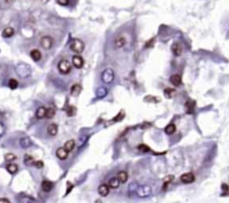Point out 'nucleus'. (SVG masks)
I'll list each match as a JSON object with an SVG mask.
<instances>
[{"mask_svg": "<svg viewBox=\"0 0 229 203\" xmlns=\"http://www.w3.org/2000/svg\"><path fill=\"white\" fill-rule=\"evenodd\" d=\"M135 193L139 198H148L152 194V188L150 185H141L137 186Z\"/></svg>", "mask_w": 229, "mask_h": 203, "instance_id": "f257e3e1", "label": "nucleus"}, {"mask_svg": "<svg viewBox=\"0 0 229 203\" xmlns=\"http://www.w3.org/2000/svg\"><path fill=\"white\" fill-rule=\"evenodd\" d=\"M69 48H71L72 51H74V53L81 54L82 51L84 50L85 45L81 39H74V40H72L71 45H69Z\"/></svg>", "mask_w": 229, "mask_h": 203, "instance_id": "f03ea898", "label": "nucleus"}, {"mask_svg": "<svg viewBox=\"0 0 229 203\" xmlns=\"http://www.w3.org/2000/svg\"><path fill=\"white\" fill-rule=\"evenodd\" d=\"M17 74L23 78H27L31 75V69L28 65L26 64H20L19 66L17 67Z\"/></svg>", "mask_w": 229, "mask_h": 203, "instance_id": "7ed1b4c3", "label": "nucleus"}, {"mask_svg": "<svg viewBox=\"0 0 229 203\" xmlns=\"http://www.w3.org/2000/svg\"><path fill=\"white\" fill-rule=\"evenodd\" d=\"M114 79V71L111 68H106L102 71V81L104 84H111Z\"/></svg>", "mask_w": 229, "mask_h": 203, "instance_id": "20e7f679", "label": "nucleus"}, {"mask_svg": "<svg viewBox=\"0 0 229 203\" xmlns=\"http://www.w3.org/2000/svg\"><path fill=\"white\" fill-rule=\"evenodd\" d=\"M58 70L59 73L64 74V75H66L71 71V64L68 63V60L66 59H63L58 63Z\"/></svg>", "mask_w": 229, "mask_h": 203, "instance_id": "39448f33", "label": "nucleus"}, {"mask_svg": "<svg viewBox=\"0 0 229 203\" xmlns=\"http://www.w3.org/2000/svg\"><path fill=\"white\" fill-rule=\"evenodd\" d=\"M54 39L51 38V36H44L43 38L40 39V45L43 48L45 49H51L53 47Z\"/></svg>", "mask_w": 229, "mask_h": 203, "instance_id": "423d86ee", "label": "nucleus"}, {"mask_svg": "<svg viewBox=\"0 0 229 203\" xmlns=\"http://www.w3.org/2000/svg\"><path fill=\"white\" fill-rule=\"evenodd\" d=\"M180 180H181V182L184 183V184H190V183L194 182V174L191 172L184 173V174H182L180 176Z\"/></svg>", "mask_w": 229, "mask_h": 203, "instance_id": "0eeeda50", "label": "nucleus"}, {"mask_svg": "<svg viewBox=\"0 0 229 203\" xmlns=\"http://www.w3.org/2000/svg\"><path fill=\"white\" fill-rule=\"evenodd\" d=\"M72 63H73V66L76 67V68H82V67L84 66V59L82 58L79 55H75L72 59Z\"/></svg>", "mask_w": 229, "mask_h": 203, "instance_id": "6e6552de", "label": "nucleus"}, {"mask_svg": "<svg viewBox=\"0 0 229 203\" xmlns=\"http://www.w3.org/2000/svg\"><path fill=\"white\" fill-rule=\"evenodd\" d=\"M19 145H20L21 148H28V147H30L33 145V141L28 136L21 137L20 140H19Z\"/></svg>", "mask_w": 229, "mask_h": 203, "instance_id": "1a4fd4ad", "label": "nucleus"}, {"mask_svg": "<svg viewBox=\"0 0 229 203\" xmlns=\"http://www.w3.org/2000/svg\"><path fill=\"white\" fill-rule=\"evenodd\" d=\"M170 81H171V84H173L174 86H180L181 83H182L181 75L180 74H173L172 76L170 77Z\"/></svg>", "mask_w": 229, "mask_h": 203, "instance_id": "9d476101", "label": "nucleus"}, {"mask_svg": "<svg viewBox=\"0 0 229 203\" xmlns=\"http://www.w3.org/2000/svg\"><path fill=\"white\" fill-rule=\"evenodd\" d=\"M126 44V40L123 36H117L116 38L114 39V46L115 48H122L124 47V45Z\"/></svg>", "mask_w": 229, "mask_h": 203, "instance_id": "9b49d317", "label": "nucleus"}, {"mask_svg": "<svg viewBox=\"0 0 229 203\" xmlns=\"http://www.w3.org/2000/svg\"><path fill=\"white\" fill-rule=\"evenodd\" d=\"M56 156L59 160H66L67 156H68V152L64 147H59L56 150Z\"/></svg>", "mask_w": 229, "mask_h": 203, "instance_id": "f8f14e48", "label": "nucleus"}, {"mask_svg": "<svg viewBox=\"0 0 229 203\" xmlns=\"http://www.w3.org/2000/svg\"><path fill=\"white\" fill-rule=\"evenodd\" d=\"M97 191H99V194L101 196H107L109 193V188L107 184H101L97 189Z\"/></svg>", "mask_w": 229, "mask_h": 203, "instance_id": "ddd939ff", "label": "nucleus"}, {"mask_svg": "<svg viewBox=\"0 0 229 203\" xmlns=\"http://www.w3.org/2000/svg\"><path fill=\"white\" fill-rule=\"evenodd\" d=\"M47 132L51 136H56L57 133H58V126L56 124H49L48 127H47Z\"/></svg>", "mask_w": 229, "mask_h": 203, "instance_id": "4468645a", "label": "nucleus"}, {"mask_svg": "<svg viewBox=\"0 0 229 203\" xmlns=\"http://www.w3.org/2000/svg\"><path fill=\"white\" fill-rule=\"evenodd\" d=\"M54 188V183L51 182V181H44L43 183H41V189H43V191H45V192H51V190H53Z\"/></svg>", "mask_w": 229, "mask_h": 203, "instance_id": "2eb2a0df", "label": "nucleus"}, {"mask_svg": "<svg viewBox=\"0 0 229 203\" xmlns=\"http://www.w3.org/2000/svg\"><path fill=\"white\" fill-rule=\"evenodd\" d=\"M82 91V86L79 84H74L71 88V94L72 96H78Z\"/></svg>", "mask_w": 229, "mask_h": 203, "instance_id": "dca6fc26", "label": "nucleus"}, {"mask_svg": "<svg viewBox=\"0 0 229 203\" xmlns=\"http://www.w3.org/2000/svg\"><path fill=\"white\" fill-rule=\"evenodd\" d=\"M117 180L120 181V183H125L129 179V175H127V172L125 171H120V172L117 173Z\"/></svg>", "mask_w": 229, "mask_h": 203, "instance_id": "f3484780", "label": "nucleus"}, {"mask_svg": "<svg viewBox=\"0 0 229 203\" xmlns=\"http://www.w3.org/2000/svg\"><path fill=\"white\" fill-rule=\"evenodd\" d=\"M120 181L117 180V178H111L109 179V189H117L119 186H120Z\"/></svg>", "mask_w": 229, "mask_h": 203, "instance_id": "a211bd4d", "label": "nucleus"}, {"mask_svg": "<svg viewBox=\"0 0 229 203\" xmlns=\"http://www.w3.org/2000/svg\"><path fill=\"white\" fill-rule=\"evenodd\" d=\"M30 57L33 60L35 61H39L41 58V53L38 50V49H34V50L30 51Z\"/></svg>", "mask_w": 229, "mask_h": 203, "instance_id": "6ab92c4d", "label": "nucleus"}, {"mask_svg": "<svg viewBox=\"0 0 229 203\" xmlns=\"http://www.w3.org/2000/svg\"><path fill=\"white\" fill-rule=\"evenodd\" d=\"M75 146H76V144H75V141L74 140H69L67 141L66 143H65V145H64V148L67 151V152H71V151H73L75 148Z\"/></svg>", "mask_w": 229, "mask_h": 203, "instance_id": "aec40b11", "label": "nucleus"}, {"mask_svg": "<svg viewBox=\"0 0 229 203\" xmlns=\"http://www.w3.org/2000/svg\"><path fill=\"white\" fill-rule=\"evenodd\" d=\"M171 49H172V53L176 55V56H180L181 54H182V47H181L179 44H173L172 47H171Z\"/></svg>", "mask_w": 229, "mask_h": 203, "instance_id": "412c9836", "label": "nucleus"}, {"mask_svg": "<svg viewBox=\"0 0 229 203\" xmlns=\"http://www.w3.org/2000/svg\"><path fill=\"white\" fill-rule=\"evenodd\" d=\"M19 203H38L35 199L30 198L27 195H21L19 196Z\"/></svg>", "mask_w": 229, "mask_h": 203, "instance_id": "4be33fe9", "label": "nucleus"}, {"mask_svg": "<svg viewBox=\"0 0 229 203\" xmlns=\"http://www.w3.org/2000/svg\"><path fill=\"white\" fill-rule=\"evenodd\" d=\"M46 115V108L45 107H39V108H37V111H36V117L38 119H43L44 117H45Z\"/></svg>", "mask_w": 229, "mask_h": 203, "instance_id": "5701e85b", "label": "nucleus"}, {"mask_svg": "<svg viewBox=\"0 0 229 203\" xmlns=\"http://www.w3.org/2000/svg\"><path fill=\"white\" fill-rule=\"evenodd\" d=\"M15 34V30H13V28H11V27H7V28L3 29V37H5V38H9V37H11V36Z\"/></svg>", "mask_w": 229, "mask_h": 203, "instance_id": "b1692460", "label": "nucleus"}, {"mask_svg": "<svg viewBox=\"0 0 229 203\" xmlns=\"http://www.w3.org/2000/svg\"><path fill=\"white\" fill-rule=\"evenodd\" d=\"M176 130H177L176 125H174V124H169V125H167V127L164 128V133H166V134H168V135H172L173 133L176 132Z\"/></svg>", "mask_w": 229, "mask_h": 203, "instance_id": "393cba45", "label": "nucleus"}, {"mask_svg": "<svg viewBox=\"0 0 229 203\" xmlns=\"http://www.w3.org/2000/svg\"><path fill=\"white\" fill-rule=\"evenodd\" d=\"M106 94H107V89L104 88V87H99V88L96 91L97 98H103L104 96H106Z\"/></svg>", "mask_w": 229, "mask_h": 203, "instance_id": "a878e982", "label": "nucleus"}, {"mask_svg": "<svg viewBox=\"0 0 229 203\" xmlns=\"http://www.w3.org/2000/svg\"><path fill=\"white\" fill-rule=\"evenodd\" d=\"M7 171L10 173V174H15V173H17V171H18V165L13 164V163L8 164L7 165Z\"/></svg>", "mask_w": 229, "mask_h": 203, "instance_id": "bb28decb", "label": "nucleus"}, {"mask_svg": "<svg viewBox=\"0 0 229 203\" xmlns=\"http://www.w3.org/2000/svg\"><path fill=\"white\" fill-rule=\"evenodd\" d=\"M174 94H176V91L173 88H166L164 89V96L167 97V98H172L173 96H174Z\"/></svg>", "mask_w": 229, "mask_h": 203, "instance_id": "cd10ccee", "label": "nucleus"}, {"mask_svg": "<svg viewBox=\"0 0 229 203\" xmlns=\"http://www.w3.org/2000/svg\"><path fill=\"white\" fill-rule=\"evenodd\" d=\"M55 113H56V111L54 108H46V115L45 117H47L48 119L53 118L54 116H55Z\"/></svg>", "mask_w": 229, "mask_h": 203, "instance_id": "c85d7f7f", "label": "nucleus"}, {"mask_svg": "<svg viewBox=\"0 0 229 203\" xmlns=\"http://www.w3.org/2000/svg\"><path fill=\"white\" fill-rule=\"evenodd\" d=\"M76 107L74 106H68L66 109V114L68 115V116H74L75 114H76Z\"/></svg>", "mask_w": 229, "mask_h": 203, "instance_id": "c756f323", "label": "nucleus"}, {"mask_svg": "<svg viewBox=\"0 0 229 203\" xmlns=\"http://www.w3.org/2000/svg\"><path fill=\"white\" fill-rule=\"evenodd\" d=\"M187 107H188V113L191 114V113H194V101H188L187 102Z\"/></svg>", "mask_w": 229, "mask_h": 203, "instance_id": "7c9ffc66", "label": "nucleus"}, {"mask_svg": "<svg viewBox=\"0 0 229 203\" xmlns=\"http://www.w3.org/2000/svg\"><path fill=\"white\" fill-rule=\"evenodd\" d=\"M8 86L10 87L11 89H16L18 87V81L13 78L9 79V81H8Z\"/></svg>", "mask_w": 229, "mask_h": 203, "instance_id": "2f4dec72", "label": "nucleus"}, {"mask_svg": "<svg viewBox=\"0 0 229 203\" xmlns=\"http://www.w3.org/2000/svg\"><path fill=\"white\" fill-rule=\"evenodd\" d=\"M172 180H173V176H172V175H169L168 178H167L166 180H164V183H163V190H166L167 186H168V184H169V183H170Z\"/></svg>", "mask_w": 229, "mask_h": 203, "instance_id": "473e14b6", "label": "nucleus"}, {"mask_svg": "<svg viewBox=\"0 0 229 203\" xmlns=\"http://www.w3.org/2000/svg\"><path fill=\"white\" fill-rule=\"evenodd\" d=\"M5 159H6V161H13L17 159V156H16L15 154H13V153H8V154L5 155Z\"/></svg>", "mask_w": 229, "mask_h": 203, "instance_id": "72a5a7b5", "label": "nucleus"}, {"mask_svg": "<svg viewBox=\"0 0 229 203\" xmlns=\"http://www.w3.org/2000/svg\"><path fill=\"white\" fill-rule=\"evenodd\" d=\"M137 150L141 151V152H149V151H150V148H149L146 145L141 144V145H139V146H137Z\"/></svg>", "mask_w": 229, "mask_h": 203, "instance_id": "f704fd0d", "label": "nucleus"}, {"mask_svg": "<svg viewBox=\"0 0 229 203\" xmlns=\"http://www.w3.org/2000/svg\"><path fill=\"white\" fill-rule=\"evenodd\" d=\"M56 1L61 6H67L69 3V0H56Z\"/></svg>", "mask_w": 229, "mask_h": 203, "instance_id": "c9c22d12", "label": "nucleus"}, {"mask_svg": "<svg viewBox=\"0 0 229 203\" xmlns=\"http://www.w3.org/2000/svg\"><path fill=\"white\" fill-rule=\"evenodd\" d=\"M222 191H224V194H222V195H227V193H228V185H227L226 183L222 184Z\"/></svg>", "mask_w": 229, "mask_h": 203, "instance_id": "e433bc0d", "label": "nucleus"}, {"mask_svg": "<svg viewBox=\"0 0 229 203\" xmlns=\"http://www.w3.org/2000/svg\"><path fill=\"white\" fill-rule=\"evenodd\" d=\"M145 101H153V103H158L160 99L159 98H155V97H152V96H150V97H145Z\"/></svg>", "mask_w": 229, "mask_h": 203, "instance_id": "4c0bfd02", "label": "nucleus"}, {"mask_svg": "<svg viewBox=\"0 0 229 203\" xmlns=\"http://www.w3.org/2000/svg\"><path fill=\"white\" fill-rule=\"evenodd\" d=\"M3 134H5V126L3 123H0V137L3 136Z\"/></svg>", "mask_w": 229, "mask_h": 203, "instance_id": "58836bf2", "label": "nucleus"}, {"mask_svg": "<svg viewBox=\"0 0 229 203\" xmlns=\"http://www.w3.org/2000/svg\"><path fill=\"white\" fill-rule=\"evenodd\" d=\"M33 164L35 165L36 168H38V169H40V168H43V166H44V163H43V162H40V161H38V162L33 163Z\"/></svg>", "mask_w": 229, "mask_h": 203, "instance_id": "ea45409f", "label": "nucleus"}, {"mask_svg": "<svg viewBox=\"0 0 229 203\" xmlns=\"http://www.w3.org/2000/svg\"><path fill=\"white\" fill-rule=\"evenodd\" d=\"M136 188H137V184H136V183H133L132 185H130V189H129V190H130V192H131V191L136 190Z\"/></svg>", "mask_w": 229, "mask_h": 203, "instance_id": "a19ab883", "label": "nucleus"}, {"mask_svg": "<svg viewBox=\"0 0 229 203\" xmlns=\"http://www.w3.org/2000/svg\"><path fill=\"white\" fill-rule=\"evenodd\" d=\"M72 188H73V184H72V183H67V191H66V194H68V193L71 192Z\"/></svg>", "mask_w": 229, "mask_h": 203, "instance_id": "79ce46f5", "label": "nucleus"}, {"mask_svg": "<svg viewBox=\"0 0 229 203\" xmlns=\"http://www.w3.org/2000/svg\"><path fill=\"white\" fill-rule=\"evenodd\" d=\"M0 203H10V201L6 198H0Z\"/></svg>", "mask_w": 229, "mask_h": 203, "instance_id": "37998d69", "label": "nucleus"}, {"mask_svg": "<svg viewBox=\"0 0 229 203\" xmlns=\"http://www.w3.org/2000/svg\"><path fill=\"white\" fill-rule=\"evenodd\" d=\"M43 1H44V3H47V1H48V0H43Z\"/></svg>", "mask_w": 229, "mask_h": 203, "instance_id": "c03bdc74", "label": "nucleus"}]
</instances>
